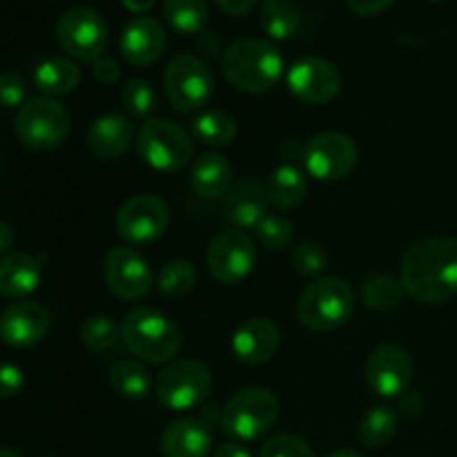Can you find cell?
Wrapping results in <instances>:
<instances>
[{
  "instance_id": "3957f363",
  "label": "cell",
  "mask_w": 457,
  "mask_h": 457,
  "mask_svg": "<svg viewBox=\"0 0 457 457\" xmlns=\"http://www.w3.org/2000/svg\"><path fill=\"white\" fill-rule=\"evenodd\" d=\"M120 342L145 364H170L181 351V335L174 321L150 306L132 308L123 317Z\"/></svg>"
},
{
  "instance_id": "4fadbf2b",
  "label": "cell",
  "mask_w": 457,
  "mask_h": 457,
  "mask_svg": "<svg viewBox=\"0 0 457 457\" xmlns=\"http://www.w3.org/2000/svg\"><path fill=\"white\" fill-rule=\"evenodd\" d=\"M116 232L129 245L154 244L170 226V208L161 196H129L116 212Z\"/></svg>"
},
{
  "instance_id": "1f68e13d",
  "label": "cell",
  "mask_w": 457,
  "mask_h": 457,
  "mask_svg": "<svg viewBox=\"0 0 457 457\" xmlns=\"http://www.w3.org/2000/svg\"><path fill=\"white\" fill-rule=\"evenodd\" d=\"M402 295H406L402 281L393 275H373L361 284V302L373 311H393L400 306Z\"/></svg>"
},
{
  "instance_id": "60d3db41",
  "label": "cell",
  "mask_w": 457,
  "mask_h": 457,
  "mask_svg": "<svg viewBox=\"0 0 457 457\" xmlns=\"http://www.w3.org/2000/svg\"><path fill=\"white\" fill-rule=\"evenodd\" d=\"M92 74L101 85H116L120 79V65L112 56H101L92 62Z\"/></svg>"
},
{
  "instance_id": "8fae6325",
  "label": "cell",
  "mask_w": 457,
  "mask_h": 457,
  "mask_svg": "<svg viewBox=\"0 0 457 457\" xmlns=\"http://www.w3.org/2000/svg\"><path fill=\"white\" fill-rule=\"evenodd\" d=\"M208 270L219 284L237 286L248 279L257 263V248L248 232L239 228H228L212 237L208 245Z\"/></svg>"
},
{
  "instance_id": "bcb514c9",
  "label": "cell",
  "mask_w": 457,
  "mask_h": 457,
  "mask_svg": "<svg viewBox=\"0 0 457 457\" xmlns=\"http://www.w3.org/2000/svg\"><path fill=\"white\" fill-rule=\"evenodd\" d=\"M129 12L134 13H143V12H150L152 7L156 4V0H120Z\"/></svg>"
},
{
  "instance_id": "ac0fdd59",
  "label": "cell",
  "mask_w": 457,
  "mask_h": 457,
  "mask_svg": "<svg viewBox=\"0 0 457 457\" xmlns=\"http://www.w3.org/2000/svg\"><path fill=\"white\" fill-rule=\"evenodd\" d=\"M119 47L125 61L137 67H145L163 56L168 47V34L156 18L138 16L125 25Z\"/></svg>"
},
{
  "instance_id": "52a82bcc",
  "label": "cell",
  "mask_w": 457,
  "mask_h": 457,
  "mask_svg": "<svg viewBox=\"0 0 457 457\" xmlns=\"http://www.w3.org/2000/svg\"><path fill=\"white\" fill-rule=\"evenodd\" d=\"M70 125L71 119L65 105L49 96H40L22 103L13 128L22 145L36 152H49L62 145L70 134Z\"/></svg>"
},
{
  "instance_id": "7a4b0ae2",
  "label": "cell",
  "mask_w": 457,
  "mask_h": 457,
  "mask_svg": "<svg viewBox=\"0 0 457 457\" xmlns=\"http://www.w3.org/2000/svg\"><path fill=\"white\" fill-rule=\"evenodd\" d=\"M221 67L226 79L239 92L266 94L284 76L279 49L263 38H239L223 52Z\"/></svg>"
},
{
  "instance_id": "f35d334b",
  "label": "cell",
  "mask_w": 457,
  "mask_h": 457,
  "mask_svg": "<svg viewBox=\"0 0 457 457\" xmlns=\"http://www.w3.org/2000/svg\"><path fill=\"white\" fill-rule=\"evenodd\" d=\"M27 96V83L16 71H3L0 74V105L16 107L22 105Z\"/></svg>"
},
{
  "instance_id": "4316f807",
  "label": "cell",
  "mask_w": 457,
  "mask_h": 457,
  "mask_svg": "<svg viewBox=\"0 0 457 457\" xmlns=\"http://www.w3.org/2000/svg\"><path fill=\"white\" fill-rule=\"evenodd\" d=\"M110 384L116 395L128 400H143L154 391L150 370L138 360H119L110 370Z\"/></svg>"
},
{
  "instance_id": "7402d4cb",
  "label": "cell",
  "mask_w": 457,
  "mask_h": 457,
  "mask_svg": "<svg viewBox=\"0 0 457 457\" xmlns=\"http://www.w3.org/2000/svg\"><path fill=\"white\" fill-rule=\"evenodd\" d=\"M134 141V125L129 116L103 114L89 125L87 147L96 159L114 161L129 150Z\"/></svg>"
},
{
  "instance_id": "e0dca14e",
  "label": "cell",
  "mask_w": 457,
  "mask_h": 457,
  "mask_svg": "<svg viewBox=\"0 0 457 457\" xmlns=\"http://www.w3.org/2000/svg\"><path fill=\"white\" fill-rule=\"evenodd\" d=\"M47 311L36 302H16L0 312V339L13 348L34 346L47 335Z\"/></svg>"
},
{
  "instance_id": "4dcf8cb0",
  "label": "cell",
  "mask_w": 457,
  "mask_h": 457,
  "mask_svg": "<svg viewBox=\"0 0 457 457\" xmlns=\"http://www.w3.org/2000/svg\"><path fill=\"white\" fill-rule=\"evenodd\" d=\"M163 18L174 31L199 34L208 25V3L205 0H163Z\"/></svg>"
},
{
  "instance_id": "8d00e7d4",
  "label": "cell",
  "mask_w": 457,
  "mask_h": 457,
  "mask_svg": "<svg viewBox=\"0 0 457 457\" xmlns=\"http://www.w3.org/2000/svg\"><path fill=\"white\" fill-rule=\"evenodd\" d=\"M293 266L302 277H320L328 268V254L320 241H302L293 250Z\"/></svg>"
},
{
  "instance_id": "277c9868",
  "label": "cell",
  "mask_w": 457,
  "mask_h": 457,
  "mask_svg": "<svg viewBox=\"0 0 457 457\" xmlns=\"http://www.w3.org/2000/svg\"><path fill=\"white\" fill-rule=\"evenodd\" d=\"M355 311L353 290L342 277H320L302 290L297 320L315 333H330L348 324Z\"/></svg>"
},
{
  "instance_id": "f6af8a7d",
  "label": "cell",
  "mask_w": 457,
  "mask_h": 457,
  "mask_svg": "<svg viewBox=\"0 0 457 457\" xmlns=\"http://www.w3.org/2000/svg\"><path fill=\"white\" fill-rule=\"evenodd\" d=\"M13 245V230L9 223L0 221V254H9Z\"/></svg>"
},
{
  "instance_id": "7bdbcfd3",
  "label": "cell",
  "mask_w": 457,
  "mask_h": 457,
  "mask_svg": "<svg viewBox=\"0 0 457 457\" xmlns=\"http://www.w3.org/2000/svg\"><path fill=\"white\" fill-rule=\"evenodd\" d=\"M214 3L228 16H245V13L257 7L259 0H214Z\"/></svg>"
},
{
  "instance_id": "7dc6e473",
  "label": "cell",
  "mask_w": 457,
  "mask_h": 457,
  "mask_svg": "<svg viewBox=\"0 0 457 457\" xmlns=\"http://www.w3.org/2000/svg\"><path fill=\"white\" fill-rule=\"evenodd\" d=\"M328 457H364V455L357 453V451H351V449H342V451H335V453H330Z\"/></svg>"
},
{
  "instance_id": "83f0119b",
  "label": "cell",
  "mask_w": 457,
  "mask_h": 457,
  "mask_svg": "<svg viewBox=\"0 0 457 457\" xmlns=\"http://www.w3.org/2000/svg\"><path fill=\"white\" fill-rule=\"evenodd\" d=\"M190 129L195 141L212 147L230 145L237 138V132H239L235 116H230L228 112L221 110L201 112L199 116H195Z\"/></svg>"
},
{
  "instance_id": "c3c4849f",
  "label": "cell",
  "mask_w": 457,
  "mask_h": 457,
  "mask_svg": "<svg viewBox=\"0 0 457 457\" xmlns=\"http://www.w3.org/2000/svg\"><path fill=\"white\" fill-rule=\"evenodd\" d=\"M0 457H22V455L16 453L13 449H4V446H0Z\"/></svg>"
},
{
  "instance_id": "5b68a950",
  "label": "cell",
  "mask_w": 457,
  "mask_h": 457,
  "mask_svg": "<svg viewBox=\"0 0 457 457\" xmlns=\"http://www.w3.org/2000/svg\"><path fill=\"white\" fill-rule=\"evenodd\" d=\"M137 152L152 170L181 172L195 156V141L174 120L150 119L138 129Z\"/></svg>"
},
{
  "instance_id": "603a6c76",
  "label": "cell",
  "mask_w": 457,
  "mask_h": 457,
  "mask_svg": "<svg viewBox=\"0 0 457 457\" xmlns=\"http://www.w3.org/2000/svg\"><path fill=\"white\" fill-rule=\"evenodd\" d=\"M43 277V259L29 253H9L0 259V297L25 299Z\"/></svg>"
},
{
  "instance_id": "cb8c5ba5",
  "label": "cell",
  "mask_w": 457,
  "mask_h": 457,
  "mask_svg": "<svg viewBox=\"0 0 457 457\" xmlns=\"http://www.w3.org/2000/svg\"><path fill=\"white\" fill-rule=\"evenodd\" d=\"M190 183L204 199H217L232 187V165L219 152H205L192 163Z\"/></svg>"
},
{
  "instance_id": "681fc988",
  "label": "cell",
  "mask_w": 457,
  "mask_h": 457,
  "mask_svg": "<svg viewBox=\"0 0 457 457\" xmlns=\"http://www.w3.org/2000/svg\"><path fill=\"white\" fill-rule=\"evenodd\" d=\"M428 3H445V0H428Z\"/></svg>"
},
{
  "instance_id": "30bf717a",
  "label": "cell",
  "mask_w": 457,
  "mask_h": 457,
  "mask_svg": "<svg viewBox=\"0 0 457 457\" xmlns=\"http://www.w3.org/2000/svg\"><path fill=\"white\" fill-rule=\"evenodd\" d=\"M56 38L70 58L94 62L105 56L110 31L105 18L98 12L89 7H71L58 21Z\"/></svg>"
},
{
  "instance_id": "44dd1931",
  "label": "cell",
  "mask_w": 457,
  "mask_h": 457,
  "mask_svg": "<svg viewBox=\"0 0 457 457\" xmlns=\"http://www.w3.org/2000/svg\"><path fill=\"white\" fill-rule=\"evenodd\" d=\"M163 457H208L212 453V427L201 418H183L161 436Z\"/></svg>"
},
{
  "instance_id": "ab89813d",
  "label": "cell",
  "mask_w": 457,
  "mask_h": 457,
  "mask_svg": "<svg viewBox=\"0 0 457 457\" xmlns=\"http://www.w3.org/2000/svg\"><path fill=\"white\" fill-rule=\"evenodd\" d=\"M25 388V375L18 366L0 364V397H16Z\"/></svg>"
},
{
  "instance_id": "ffe728a7",
  "label": "cell",
  "mask_w": 457,
  "mask_h": 457,
  "mask_svg": "<svg viewBox=\"0 0 457 457\" xmlns=\"http://www.w3.org/2000/svg\"><path fill=\"white\" fill-rule=\"evenodd\" d=\"M268 205L270 201L266 196V187L254 179H244L223 195L221 212L226 221H230L239 230H248V228L254 230L268 214Z\"/></svg>"
},
{
  "instance_id": "5bb4252c",
  "label": "cell",
  "mask_w": 457,
  "mask_h": 457,
  "mask_svg": "<svg viewBox=\"0 0 457 457\" xmlns=\"http://www.w3.org/2000/svg\"><path fill=\"white\" fill-rule=\"evenodd\" d=\"M107 288L123 302H138L147 297L154 284V275L147 259L132 245H114L103 262Z\"/></svg>"
},
{
  "instance_id": "ee69618b",
  "label": "cell",
  "mask_w": 457,
  "mask_h": 457,
  "mask_svg": "<svg viewBox=\"0 0 457 457\" xmlns=\"http://www.w3.org/2000/svg\"><path fill=\"white\" fill-rule=\"evenodd\" d=\"M212 457H253L248 449H244L241 445H235V442H226V445H219L217 451H214Z\"/></svg>"
},
{
  "instance_id": "9a60e30c",
  "label": "cell",
  "mask_w": 457,
  "mask_h": 457,
  "mask_svg": "<svg viewBox=\"0 0 457 457\" xmlns=\"http://www.w3.org/2000/svg\"><path fill=\"white\" fill-rule=\"evenodd\" d=\"M295 98L308 105H326L342 92V74L330 61L321 56H303L286 76Z\"/></svg>"
},
{
  "instance_id": "e575fe53",
  "label": "cell",
  "mask_w": 457,
  "mask_h": 457,
  "mask_svg": "<svg viewBox=\"0 0 457 457\" xmlns=\"http://www.w3.org/2000/svg\"><path fill=\"white\" fill-rule=\"evenodd\" d=\"M80 342L92 351H110L120 342V324L110 315H92L80 326Z\"/></svg>"
},
{
  "instance_id": "8992f818",
  "label": "cell",
  "mask_w": 457,
  "mask_h": 457,
  "mask_svg": "<svg viewBox=\"0 0 457 457\" xmlns=\"http://www.w3.org/2000/svg\"><path fill=\"white\" fill-rule=\"evenodd\" d=\"M279 402L268 388L248 386L235 393L221 409V428L232 440H257L272 428Z\"/></svg>"
},
{
  "instance_id": "484cf974",
  "label": "cell",
  "mask_w": 457,
  "mask_h": 457,
  "mask_svg": "<svg viewBox=\"0 0 457 457\" xmlns=\"http://www.w3.org/2000/svg\"><path fill=\"white\" fill-rule=\"evenodd\" d=\"M80 70L70 58H47L34 70V85L40 94L54 98L79 87Z\"/></svg>"
},
{
  "instance_id": "d590c367",
  "label": "cell",
  "mask_w": 457,
  "mask_h": 457,
  "mask_svg": "<svg viewBox=\"0 0 457 457\" xmlns=\"http://www.w3.org/2000/svg\"><path fill=\"white\" fill-rule=\"evenodd\" d=\"M293 223L288 221L281 214H266V217L259 221V226L254 228V237L262 245H266L268 250H281L286 245H290L293 241Z\"/></svg>"
},
{
  "instance_id": "9c48e42d",
  "label": "cell",
  "mask_w": 457,
  "mask_h": 457,
  "mask_svg": "<svg viewBox=\"0 0 457 457\" xmlns=\"http://www.w3.org/2000/svg\"><path fill=\"white\" fill-rule=\"evenodd\" d=\"M163 89L170 105L181 114H192L210 103L214 94V74L201 58L181 54L165 67Z\"/></svg>"
},
{
  "instance_id": "d6a6232c",
  "label": "cell",
  "mask_w": 457,
  "mask_h": 457,
  "mask_svg": "<svg viewBox=\"0 0 457 457\" xmlns=\"http://www.w3.org/2000/svg\"><path fill=\"white\" fill-rule=\"evenodd\" d=\"M196 284V268L187 259H172L159 272V293L168 299L186 297Z\"/></svg>"
},
{
  "instance_id": "b9f144b4",
  "label": "cell",
  "mask_w": 457,
  "mask_h": 457,
  "mask_svg": "<svg viewBox=\"0 0 457 457\" xmlns=\"http://www.w3.org/2000/svg\"><path fill=\"white\" fill-rule=\"evenodd\" d=\"M393 3H395V0H346L348 9L355 12L357 16H364V18L379 16V13L386 12Z\"/></svg>"
},
{
  "instance_id": "74e56055",
  "label": "cell",
  "mask_w": 457,
  "mask_h": 457,
  "mask_svg": "<svg viewBox=\"0 0 457 457\" xmlns=\"http://www.w3.org/2000/svg\"><path fill=\"white\" fill-rule=\"evenodd\" d=\"M259 457H317L312 446L306 440L293 433H281V436L270 437L262 446Z\"/></svg>"
},
{
  "instance_id": "2e32d148",
  "label": "cell",
  "mask_w": 457,
  "mask_h": 457,
  "mask_svg": "<svg viewBox=\"0 0 457 457\" xmlns=\"http://www.w3.org/2000/svg\"><path fill=\"white\" fill-rule=\"evenodd\" d=\"M364 378L375 395H404L413 379V360L406 348L397 346V344H382L366 360Z\"/></svg>"
},
{
  "instance_id": "d4e9b609",
  "label": "cell",
  "mask_w": 457,
  "mask_h": 457,
  "mask_svg": "<svg viewBox=\"0 0 457 457\" xmlns=\"http://www.w3.org/2000/svg\"><path fill=\"white\" fill-rule=\"evenodd\" d=\"M266 196L275 208L293 210L306 199L308 179L297 165L284 163L268 177L266 181Z\"/></svg>"
},
{
  "instance_id": "ba28073f",
  "label": "cell",
  "mask_w": 457,
  "mask_h": 457,
  "mask_svg": "<svg viewBox=\"0 0 457 457\" xmlns=\"http://www.w3.org/2000/svg\"><path fill=\"white\" fill-rule=\"evenodd\" d=\"M212 391V373L196 360H174L165 364L154 382L156 400L170 411H190L204 404Z\"/></svg>"
},
{
  "instance_id": "d6986e66",
  "label": "cell",
  "mask_w": 457,
  "mask_h": 457,
  "mask_svg": "<svg viewBox=\"0 0 457 457\" xmlns=\"http://www.w3.org/2000/svg\"><path fill=\"white\" fill-rule=\"evenodd\" d=\"M281 344V333L275 321L266 317L245 320L232 335V353L239 361L248 366H259L277 355Z\"/></svg>"
},
{
  "instance_id": "836d02e7",
  "label": "cell",
  "mask_w": 457,
  "mask_h": 457,
  "mask_svg": "<svg viewBox=\"0 0 457 457\" xmlns=\"http://www.w3.org/2000/svg\"><path fill=\"white\" fill-rule=\"evenodd\" d=\"M120 103H123V110L132 119L150 120L156 107H159V94H156V89L147 80L132 79L120 89Z\"/></svg>"
},
{
  "instance_id": "f546056e",
  "label": "cell",
  "mask_w": 457,
  "mask_h": 457,
  "mask_svg": "<svg viewBox=\"0 0 457 457\" xmlns=\"http://www.w3.org/2000/svg\"><path fill=\"white\" fill-rule=\"evenodd\" d=\"M397 433V413L391 406H373L369 413L361 418L357 427V437L366 449H382L395 437Z\"/></svg>"
},
{
  "instance_id": "f1b7e54d",
  "label": "cell",
  "mask_w": 457,
  "mask_h": 457,
  "mask_svg": "<svg viewBox=\"0 0 457 457\" xmlns=\"http://www.w3.org/2000/svg\"><path fill=\"white\" fill-rule=\"evenodd\" d=\"M262 29L275 40H288L302 25V12L295 0H266L259 12Z\"/></svg>"
},
{
  "instance_id": "6da1fadb",
  "label": "cell",
  "mask_w": 457,
  "mask_h": 457,
  "mask_svg": "<svg viewBox=\"0 0 457 457\" xmlns=\"http://www.w3.org/2000/svg\"><path fill=\"white\" fill-rule=\"evenodd\" d=\"M400 281L418 303L437 306L457 295V239L428 237L411 245L402 257Z\"/></svg>"
},
{
  "instance_id": "7c38bea8",
  "label": "cell",
  "mask_w": 457,
  "mask_h": 457,
  "mask_svg": "<svg viewBox=\"0 0 457 457\" xmlns=\"http://www.w3.org/2000/svg\"><path fill=\"white\" fill-rule=\"evenodd\" d=\"M360 152L355 141L344 132H321L303 145L302 163L320 181H339L355 170Z\"/></svg>"
}]
</instances>
